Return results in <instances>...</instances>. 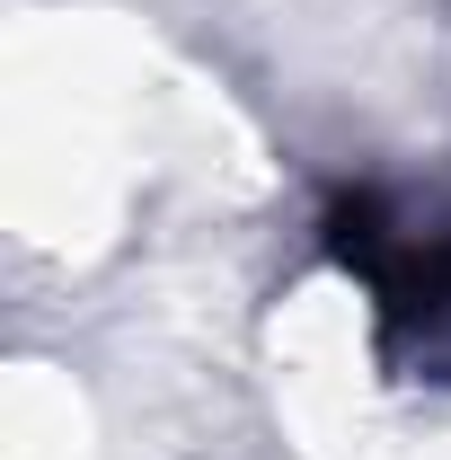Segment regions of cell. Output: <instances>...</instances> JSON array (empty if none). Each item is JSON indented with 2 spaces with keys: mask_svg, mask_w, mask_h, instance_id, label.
<instances>
[{
  "mask_svg": "<svg viewBox=\"0 0 451 460\" xmlns=\"http://www.w3.org/2000/svg\"><path fill=\"white\" fill-rule=\"evenodd\" d=\"M328 257H337L345 275H363L372 301H381V328L390 337H451V239H416V230L390 222V204L381 195H337L328 204Z\"/></svg>",
  "mask_w": 451,
  "mask_h": 460,
  "instance_id": "1",
  "label": "cell"
}]
</instances>
